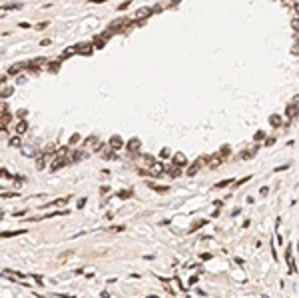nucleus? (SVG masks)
I'll use <instances>...</instances> for the list:
<instances>
[{
  "label": "nucleus",
  "mask_w": 299,
  "mask_h": 298,
  "mask_svg": "<svg viewBox=\"0 0 299 298\" xmlns=\"http://www.w3.org/2000/svg\"><path fill=\"white\" fill-rule=\"evenodd\" d=\"M68 162H70V158H60V156H56L54 160H52V166H50V170L56 172V170H60V168H64Z\"/></svg>",
  "instance_id": "1"
},
{
  "label": "nucleus",
  "mask_w": 299,
  "mask_h": 298,
  "mask_svg": "<svg viewBox=\"0 0 299 298\" xmlns=\"http://www.w3.org/2000/svg\"><path fill=\"white\" fill-rule=\"evenodd\" d=\"M74 54L88 56V54H92V46H90V44H76V46H74Z\"/></svg>",
  "instance_id": "2"
},
{
  "label": "nucleus",
  "mask_w": 299,
  "mask_h": 298,
  "mask_svg": "<svg viewBox=\"0 0 299 298\" xmlns=\"http://www.w3.org/2000/svg\"><path fill=\"white\" fill-rule=\"evenodd\" d=\"M128 24H130V20H118V22H114L110 24V32H122L124 28H128Z\"/></svg>",
  "instance_id": "3"
},
{
  "label": "nucleus",
  "mask_w": 299,
  "mask_h": 298,
  "mask_svg": "<svg viewBox=\"0 0 299 298\" xmlns=\"http://www.w3.org/2000/svg\"><path fill=\"white\" fill-rule=\"evenodd\" d=\"M203 164H205V158H198V160H196V162H193V164H191V166L188 168V176H193V174H196V172H198L199 168L203 166Z\"/></svg>",
  "instance_id": "4"
},
{
  "label": "nucleus",
  "mask_w": 299,
  "mask_h": 298,
  "mask_svg": "<svg viewBox=\"0 0 299 298\" xmlns=\"http://www.w3.org/2000/svg\"><path fill=\"white\" fill-rule=\"evenodd\" d=\"M86 156H88L86 150H76V152L70 156V162H78V160H82V158H86Z\"/></svg>",
  "instance_id": "5"
},
{
  "label": "nucleus",
  "mask_w": 299,
  "mask_h": 298,
  "mask_svg": "<svg viewBox=\"0 0 299 298\" xmlns=\"http://www.w3.org/2000/svg\"><path fill=\"white\" fill-rule=\"evenodd\" d=\"M152 14V8L148 6V8H140V10L136 12V20H144L146 16H150Z\"/></svg>",
  "instance_id": "6"
},
{
  "label": "nucleus",
  "mask_w": 299,
  "mask_h": 298,
  "mask_svg": "<svg viewBox=\"0 0 299 298\" xmlns=\"http://www.w3.org/2000/svg\"><path fill=\"white\" fill-rule=\"evenodd\" d=\"M110 146H112L114 150H120V148L124 146L122 138H120V136H112V138H110Z\"/></svg>",
  "instance_id": "7"
},
{
  "label": "nucleus",
  "mask_w": 299,
  "mask_h": 298,
  "mask_svg": "<svg viewBox=\"0 0 299 298\" xmlns=\"http://www.w3.org/2000/svg\"><path fill=\"white\" fill-rule=\"evenodd\" d=\"M166 170L170 172V176H179L184 168H182V166H177V164H170V166H167Z\"/></svg>",
  "instance_id": "8"
},
{
  "label": "nucleus",
  "mask_w": 299,
  "mask_h": 298,
  "mask_svg": "<svg viewBox=\"0 0 299 298\" xmlns=\"http://www.w3.org/2000/svg\"><path fill=\"white\" fill-rule=\"evenodd\" d=\"M174 164H177V166H182V168H184V166L188 164V160H186V156H184L182 152H177L176 156H174Z\"/></svg>",
  "instance_id": "9"
},
{
  "label": "nucleus",
  "mask_w": 299,
  "mask_h": 298,
  "mask_svg": "<svg viewBox=\"0 0 299 298\" xmlns=\"http://www.w3.org/2000/svg\"><path fill=\"white\" fill-rule=\"evenodd\" d=\"M285 258H287V262H289V272H295V264L291 260V246L285 248Z\"/></svg>",
  "instance_id": "10"
},
{
  "label": "nucleus",
  "mask_w": 299,
  "mask_h": 298,
  "mask_svg": "<svg viewBox=\"0 0 299 298\" xmlns=\"http://www.w3.org/2000/svg\"><path fill=\"white\" fill-rule=\"evenodd\" d=\"M26 66H28V64L18 62V64H14V66H10V68H8V74H18V72H20L22 68H26Z\"/></svg>",
  "instance_id": "11"
},
{
  "label": "nucleus",
  "mask_w": 299,
  "mask_h": 298,
  "mask_svg": "<svg viewBox=\"0 0 299 298\" xmlns=\"http://www.w3.org/2000/svg\"><path fill=\"white\" fill-rule=\"evenodd\" d=\"M297 112H299L297 106H295V104H289V106H287V112H285V114H287L289 118H295V116H297Z\"/></svg>",
  "instance_id": "12"
},
{
  "label": "nucleus",
  "mask_w": 299,
  "mask_h": 298,
  "mask_svg": "<svg viewBox=\"0 0 299 298\" xmlns=\"http://www.w3.org/2000/svg\"><path fill=\"white\" fill-rule=\"evenodd\" d=\"M26 130H28V122H26V120L18 122V126H16V132H18V136H20V134H24Z\"/></svg>",
  "instance_id": "13"
},
{
  "label": "nucleus",
  "mask_w": 299,
  "mask_h": 298,
  "mask_svg": "<svg viewBox=\"0 0 299 298\" xmlns=\"http://www.w3.org/2000/svg\"><path fill=\"white\" fill-rule=\"evenodd\" d=\"M48 70H50V72H58V70H60V60H52V62H48Z\"/></svg>",
  "instance_id": "14"
},
{
  "label": "nucleus",
  "mask_w": 299,
  "mask_h": 298,
  "mask_svg": "<svg viewBox=\"0 0 299 298\" xmlns=\"http://www.w3.org/2000/svg\"><path fill=\"white\" fill-rule=\"evenodd\" d=\"M138 148H140V140H138V138H132V140L128 142V150L134 152V150H138Z\"/></svg>",
  "instance_id": "15"
},
{
  "label": "nucleus",
  "mask_w": 299,
  "mask_h": 298,
  "mask_svg": "<svg viewBox=\"0 0 299 298\" xmlns=\"http://www.w3.org/2000/svg\"><path fill=\"white\" fill-rule=\"evenodd\" d=\"M220 164H222V158L220 156H211L210 158V168H217Z\"/></svg>",
  "instance_id": "16"
},
{
  "label": "nucleus",
  "mask_w": 299,
  "mask_h": 298,
  "mask_svg": "<svg viewBox=\"0 0 299 298\" xmlns=\"http://www.w3.org/2000/svg\"><path fill=\"white\" fill-rule=\"evenodd\" d=\"M148 186L155 192H167V186H158V184H152V182H148Z\"/></svg>",
  "instance_id": "17"
},
{
  "label": "nucleus",
  "mask_w": 299,
  "mask_h": 298,
  "mask_svg": "<svg viewBox=\"0 0 299 298\" xmlns=\"http://www.w3.org/2000/svg\"><path fill=\"white\" fill-rule=\"evenodd\" d=\"M269 124H271V126H279V124H281V116H277V114H273V116H271V118H269Z\"/></svg>",
  "instance_id": "18"
},
{
  "label": "nucleus",
  "mask_w": 299,
  "mask_h": 298,
  "mask_svg": "<svg viewBox=\"0 0 299 298\" xmlns=\"http://www.w3.org/2000/svg\"><path fill=\"white\" fill-rule=\"evenodd\" d=\"M44 164H46V156L42 154V156L36 160V168H38V170H42V168H44Z\"/></svg>",
  "instance_id": "19"
},
{
  "label": "nucleus",
  "mask_w": 299,
  "mask_h": 298,
  "mask_svg": "<svg viewBox=\"0 0 299 298\" xmlns=\"http://www.w3.org/2000/svg\"><path fill=\"white\" fill-rule=\"evenodd\" d=\"M10 120H12V114H10V112H8V114L4 112V114H2V128H6V124H8Z\"/></svg>",
  "instance_id": "20"
},
{
  "label": "nucleus",
  "mask_w": 299,
  "mask_h": 298,
  "mask_svg": "<svg viewBox=\"0 0 299 298\" xmlns=\"http://www.w3.org/2000/svg\"><path fill=\"white\" fill-rule=\"evenodd\" d=\"M26 230H14V232H2V238H10V236H16V234H22Z\"/></svg>",
  "instance_id": "21"
},
{
  "label": "nucleus",
  "mask_w": 299,
  "mask_h": 298,
  "mask_svg": "<svg viewBox=\"0 0 299 298\" xmlns=\"http://www.w3.org/2000/svg\"><path fill=\"white\" fill-rule=\"evenodd\" d=\"M4 276H16V278H24V274L16 272V270H4Z\"/></svg>",
  "instance_id": "22"
},
{
  "label": "nucleus",
  "mask_w": 299,
  "mask_h": 298,
  "mask_svg": "<svg viewBox=\"0 0 299 298\" xmlns=\"http://www.w3.org/2000/svg\"><path fill=\"white\" fill-rule=\"evenodd\" d=\"M8 144H10V146H20V136H12L10 140H8Z\"/></svg>",
  "instance_id": "23"
},
{
  "label": "nucleus",
  "mask_w": 299,
  "mask_h": 298,
  "mask_svg": "<svg viewBox=\"0 0 299 298\" xmlns=\"http://www.w3.org/2000/svg\"><path fill=\"white\" fill-rule=\"evenodd\" d=\"M293 54L299 56V32L295 34V46H293Z\"/></svg>",
  "instance_id": "24"
},
{
  "label": "nucleus",
  "mask_w": 299,
  "mask_h": 298,
  "mask_svg": "<svg viewBox=\"0 0 299 298\" xmlns=\"http://www.w3.org/2000/svg\"><path fill=\"white\" fill-rule=\"evenodd\" d=\"M52 152H54V144H48V146L44 148V152H42V154H44V156H48V154H52Z\"/></svg>",
  "instance_id": "25"
},
{
  "label": "nucleus",
  "mask_w": 299,
  "mask_h": 298,
  "mask_svg": "<svg viewBox=\"0 0 299 298\" xmlns=\"http://www.w3.org/2000/svg\"><path fill=\"white\" fill-rule=\"evenodd\" d=\"M66 154H68V146H62V148H58V156H60V158H64Z\"/></svg>",
  "instance_id": "26"
},
{
  "label": "nucleus",
  "mask_w": 299,
  "mask_h": 298,
  "mask_svg": "<svg viewBox=\"0 0 299 298\" xmlns=\"http://www.w3.org/2000/svg\"><path fill=\"white\" fill-rule=\"evenodd\" d=\"M118 196L120 198H130L132 196V190H122V192H118Z\"/></svg>",
  "instance_id": "27"
},
{
  "label": "nucleus",
  "mask_w": 299,
  "mask_h": 298,
  "mask_svg": "<svg viewBox=\"0 0 299 298\" xmlns=\"http://www.w3.org/2000/svg\"><path fill=\"white\" fill-rule=\"evenodd\" d=\"M255 152H257V146H255V148L251 150V152H245V154H243V158H253V156H255Z\"/></svg>",
  "instance_id": "28"
},
{
  "label": "nucleus",
  "mask_w": 299,
  "mask_h": 298,
  "mask_svg": "<svg viewBox=\"0 0 299 298\" xmlns=\"http://www.w3.org/2000/svg\"><path fill=\"white\" fill-rule=\"evenodd\" d=\"M10 94H12V88H2V98H6Z\"/></svg>",
  "instance_id": "29"
},
{
  "label": "nucleus",
  "mask_w": 299,
  "mask_h": 298,
  "mask_svg": "<svg viewBox=\"0 0 299 298\" xmlns=\"http://www.w3.org/2000/svg\"><path fill=\"white\" fill-rule=\"evenodd\" d=\"M16 196H18L16 192H8V194H6V192H2V198H16Z\"/></svg>",
  "instance_id": "30"
},
{
  "label": "nucleus",
  "mask_w": 299,
  "mask_h": 298,
  "mask_svg": "<svg viewBox=\"0 0 299 298\" xmlns=\"http://www.w3.org/2000/svg\"><path fill=\"white\" fill-rule=\"evenodd\" d=\"M110 232H122L124 230V226H112V228H108Z\"/></svg>",
  "instance_id": "31"
},
{
  "label": "nucleus",
  "mask_w": 299,
  "mask_h": 298,
  "mask_svg": "<svg viewBox=\"0 0 299 298\" xmlns=\"http://www.w3.org/2000/svg\"><path fill=\"white\" fill-rule=\"evenodd\" d=\"M261 138H265V132H261V130L255 132V140H261Z\"/></svg>",
  "instance_id": "32"
},
{
  "label": "nucleus",
  "mask_w": 299,
  "mask_h": 298,
  "mask_svg": "<svg viewBox=\"0 0 299 298\" xmlns=\"http://www.w3.org/2000/svg\"><path fill=\"white\" fill-rule=\"evenodd\" d=\"M2 176H4V178H8V180L12 178V174H10L8 170H6V168H2Z\"/></svg>",
  "instance_id": "33"
},
{
  "label": "nucleus",
  "mask_w": 299,
  "mask_h": 298,
  "mask_svg": "<svg viewBox=\"0 0 299 298\" xmlns=\"http://www.w3.org/2000/svg\"><path fill=\"white\" fill-rule=\"evenodd\" d=\"M160 156H162V158H166V156H170V150H167V148H164L162 152H160Z\"/></svg>",
  "instance_id": "34"
},
{
  "label": "nucleus",
  "mask_w": 299,
  "mask_h": 298,
  "mask_svg": "<svg viewBox=\"0 0 299 298\" xmlns=\"http://www.w3.org/2000/svg\"><path fill=\"white\" fill-rule=\"evenodd\" d=\"M78 140H80V136H78V134H74V136L70 138V144H76Z\"/></svg>",
  "instance_id": "35"
},
{
  "label": "nucleus",
  "mask_w": 299,
  "mask_h": 298,
  "mask_svg": "<svg viewBox=\"0 0 299 298\" xmlns=\"http://www.w3.org/2000/svg\"><path fill=\"white\" fill-rule=\"evenodd\" d=\"M229 154V146H223L222 148V156H227Z\"/></svg>",
  "instance_id": "36"
},
{
  "label": "nucleus",
  "mask_w": 299,
  "mask_h": 298,
  "mask_svg": "<svg viewBox=\"0 0 299 298\" xmlns=\"http://www.w3.org/2000/svg\"><path fill=\"white\" fill-rule=\"evenodd\" d=\"M229 182H231V180H222V182L217 184V188H223V186H227Z\"/></svg>",
  "instance_id": "37"
},
{
  "label": "nucleus",
  "mask_w": 299,
  "mask_h": 298,
  "mask_svg": "<svg viewBox=\"0 0 299 298\" xmlns=\"http://www.w3.org/2000/svg\"><path fill=\"white\" fill-rule=\"evenodd\" d=\"M293 28L299 32V18H293Z\"/></svg>",
  "instance_id": "38"
},
{
  "label": "nucleus",
  "mask_w": 299,
  "mask_h": 298,
  "mask_svg": "<svg viewBox=\"0 0 299 298\" xmlns=\"http://www.w3.org/2000/svg\"><path fill=\"white\" fill-rule=\"evenodd\" d=\"M128 6H130V2H128V0H126V2H124V4H120V6H118V8H120V10H126V8H128Z\"/></svg>",
  "instance_id": "39"
},
{
  "label": "nucleus",
  "mask_w": 299,
  "mask_h": 298,
  "mask_svg": "<svg viewBox=\"0 0 299 298\" xmlns=\"http://www.w3.org/2000/svg\"><path fill=\"white\" fill-rule=\"evenodd\" d=\"M84 204H86V200H84V198H80V200H78V208H84Z\"/></svg>",
  "instance_id": "40"
},
{
  "label": "nucleus",
  "mask_w": 299,
  "mask_h": 298,
  "mask_svg": "<svg viewBox=\"0 0 299 298\" xmlns=\"http://www.w3.org/2000/svg\"><path fill=\"white\" fill-rule=\"evenodd\" d=\"M293 104H295V106H297V108H299V94H297V96H295V98H293Z\"/></svg>",
  "instance_id": "41"
},
{
  "label": "nucleus",
  "mask_w": 299,
  "mask_h": 298,
  "mask_svg": "<svg viewBox=\"0 0 299 298\" xmlns=\"http://www.w3.org/2000/svg\"><path fill=\"white\" fill-rule=\"evenodd\" d=\"M94 4H102V2H108V0H92Z\"/></svg>",
  "instance_id": "42"
},
{
  "label": "nucleus",
  "mask_w": 299,
  "mask_h": 298,
  "mask_svg": "<svg viewBox=\"0 0 299 298\" xmlns=\"http://www.w3.org/2000/svg\"><path fill=\"white\" fill-rule=\"evenodd\" d=\"M297 252H299V244H297Z\"/></svg>",
  "instance_id": "43"
}]
</instances>
